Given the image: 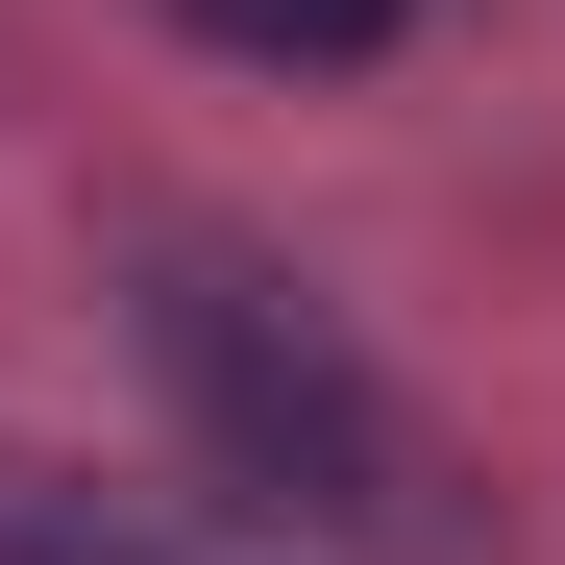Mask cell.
Segmentation results:
<instances>
[{
    "label": "cell",
    "instance_id": "cell-1",
    "mask_svg": "<svg viewBox=\"0 0 565 565\" xmlns=\"http://www.w3.org/2000/svg\"><path fill=\"white\" fill-rule=\"evenodd\" d=\"M124 344H148L172 443H198L270 541L467 565V467H443V418H418V369L369 344L296 246H246V222H124Z\"/></svg>",
    "mask_w": 565,
    "mask_h": 565
},
{
    "label": "cell",
    "instance_id": "cell-2",
    "mask_svg": "<svg viewBox=\"0 0 565 565\" xmlns=\"http://www.w3.org/2000/svg\"><path fill=\"white\" fill-rule=\"evenodd\" d=\"M0 565H222L172 492H99V467H50V443H0Z\"/></svg>",
    "mask_w": 565,
    "mask_h": 565
},
{
    "label": "cell",
    "instance_id": "cell-3",
    "mask_svg": "<svg viewBox=\"0 0 565 565\" xmlns=\"http://www.w3.org/2000/svg\"><path fill=\"white\" fill-rule=\"evenodd\" d=\"M172 25H198V50H246V74H369L418 0H172Z\"/></svg>",
    "mask_w": 565,
    "mask_h": 565
}]
</instances>
